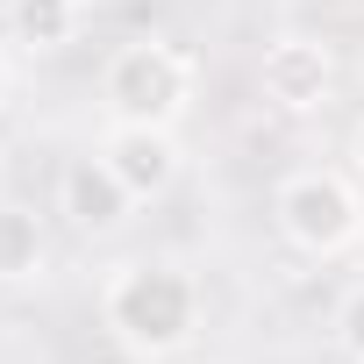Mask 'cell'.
<instances>
[{
    "mask_svg": "<svg viewBox=\"0 0 364 364\" xmlns=\"http://www.w3.org/2000/svg\"><path fill=\"white\" fill-rule=\"evenodd\" d=\"M93 150L114 164V178H122L136 200H164V193L178 186V171H186L178 129H150V122H107Z\"/></svg>",
    "mask_w": 364,
    "mask_h": 364,
    "instance_id": "obj_6",
    "label": "cell"
},
{
    "mask_svg": "<svg viewBox=\"0 0 364 364\" xmlns=\"http://www.w3.org/2000/svg\"><path fill=\"white\" fill-rule=\"evenodd\" d=\"M50 272V229L29 200L0 193V286H36Z\"/></svg>",
    "mask_w": 364,
    "mask_h": 364,
    "instance_id": "obj_8",
    "label": "cell"
},
{
    "mask_svg": "<svg viewBox=\"0 0 364 364\" xmlns=\"http://www.w3.org/2000/svg\"><path fill=\"white\" fill-rule=\"evenodd\" d=\"M328 328H336V350L350 357V364H364V279L336 300V314H328Z\"/></svg>",
    "mask_w": 364,
    "mask_h": 364,
    "instance_id": "obj_9",
    "label": "cell"
},
{
    "mask_svg": "<svg viewBox=\"0 0 364 364\" xmlns=\"http://www.w3.org/2000/svg\"><path fill=\"white\" fill-rule=\"evenodd\" d=\"M8 93H15V43L0 36V107H8Z\"/></svg>",
    "mask_w": 364,
    "mask_h": 364,
    "instance_id": "obj_10",
    "label": "cell"
},
{
    "mask_svg": "<svg viewBox=\"0 0 364 364\" xmlns=\"http://www.w3.org/2000/svg\"><path fill=\"white\" fill-rule=\"evenodd\" d=\"M0 193H8V150H0Z\"/></svg>",
    "mask_w": 364,
    "mask_h": 364,
    "instance_id": "obj_12",
    "label": "cell"
},
{
    "mask_svg": "<svg viewBox=\"0 0 364 364\" xmlns=\"http://www.w3.org/2000/svg\"><path fill=\"white\" fill-rule=\"evenodd\" d=\"M143 200L114 178V164L100 157V150H79V157H65V171H58V215L86 236V243H107V236H122L129 229V215H136Z\"/></svg>",
    "mask_w": 364,
    "mask_h": 364,
    "instance_id": "obj_5",
    "label": "cell"
},
{
    "mask_svg": "<svg viewBox=\"0 0 364 364\" xmlns=\"http://www.w3.org/2000/svg\"><path fill=\"white\" fill-rule=\"evenodd\" d=\"M86 29V0H8V43L22 58H58Z\"/></svg>",
    "mask_w": 364,
    "mask_h": 364,
    "instance_id": "obj_7",
    "label": "cell"
},
{
    "mask_svg": "<svg viewBox=\"0 0 364 364\" xmlns=\"http://www.w3.org/2000/svg\"><path fill=\"white\" fill-rule=\"evenodd\" d=\"M193 79H200L193 50H178L171 36H129L100 65V107H107V122L178 129L193 107Z\"/></svg>",
    "mask_w": 364,
    "mask_h": 364,
    "instance_id": "obj_2",
    "label": "cell"
},
{
    "mask_svg": "<svg viewBox=\"0 0 364 364\" xmlns=\"http://www.w3.org/2000/svg\"><path fill=\"white\" fill-rule=\"evenodd\" d=\"M257 93H264V107H279V114H314V107L336 93V50H328L321 36H300V29L272 36L264 58H257Z\"/></svg>",
    "mask_w": 364,
    "mask_h": 364,
    "instance_id": "obj_4",
    "label": "cell"
},
{
    "mask_svg": "<svg viewBox=\"0 0 364 364\" xmlns=\"http://www.w3.org/2000/svg\"><path fill=\"white\" fill-rule=\"evenodd\" d=\"M350 157H357V178H364V129H357V150H350Z\"/></svg>",
    "mask_w": 364,
    "mask_h": 364,
    "instance_id": "obj_11",
    "label": "cell"
},
{
    "mask_svg": "<svg viewBox=\"0 0 364 364\" xmlns=\"http://www.w3.org/2000/svg\"><path fill=\"white\" fill-rule=\"evenodd\" d=\"M272 229L300 250V257H343L364 243V193L357 178L328 171V164H300L272 186Z\"/></svg>",
    "mask_w": 364,
    "mask_h": 364,
    "instance_id": "obj_3",
    "label": "cell"
},
{
    "mask_svg": "<svg viewBox=\"0 0 364 364\" xmlns=\"http://www.w3.org/2000/svg\"><path fill=\"white\" fill-rule=\"evenodd\" d=\"M357 264H364V243H357Z\"/></svg>",
    "mask_w": 364,
    "mask_h": 364,
    "instance_id": "obj_13",
    "label": "cell"
},
{
    "mask_svg": "<svg viewBox=\"0 0 364 364\" xmlns=\"http://www.w3.org/2000/svg\"><path fill=\"white\" fill-rule=\"evenodd\" d=\"M208 293L178 257H129L100 279V328L136 357V364H171L200 336Z\"/></svg>",
    "mask_w": 364,
    "mask_h": 364,
    "instance_id": "obj_1",
    "label": "cell"
}]
</instances>
